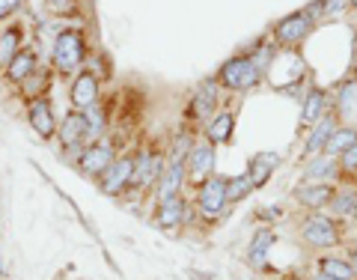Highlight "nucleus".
Wrapping results in <instances>:
<instances>
[{
    "instance_id": "1",
    "label": "nucleus",
    "mask_w": 357,
    "mask_h": 280,
    "mask_svg": "<svg viewBox=\"0 0 357 280\" xmlns=\"http://www.w3.org/2000/svg\"><path fill=\"white\" fill-rule=\"evenodd\" d=\"M86 54V39L81 30H63L57 42H54V66H57L60 75H72L81 69Z\"/></svg>"
},
{
    "instance_id": "2",
    "label": "nucleus",
    "mask_w": 357,
    "mask_h": 280,
    "mask_svg": "<svg viewBox=\"0 0 357 280\" xmlns=\"http://www.w3.org/2000/svg\"><path fill=\"white\" fill-rule=\"evenodd\" d=\"M262 81V66L253 57H232L227 66L220 69V84L227 89H236V93H244Z\"/></svg>"
},
{
    "instance_id": "3",
    "label": "nucleus",
    "mask_w": 357,
    "mask_h": 280,
    "mask_svg": "<svg viewBox=\"0 0 357 280\" xmlns=\"http://www.w3.org/2000/svg\"><path fill=\"white\" fill-rule=\"evenodd\" d=\"M223 206H227V179L208 176L203 188H199V215L203 218H218Z\"/></svg>"
},
{
    "instance_id": "4",
    "label": "nucleus",
    "mask_w": 357,
    "mask_h": 280,
    "mask_svg": "<svg viewBox=\"0 0 357 280\" xmlns=\"http://www.w3.org/2000/svg\"><path fill=\"white\" fill-rule=\"evenodd\" d=\"M301 233H304V242L312 244V248H333V244H340V233L333 227V221L321 215H310Z\"/></svg>"
},
{
    "instance_id": "5",
    "label": "nucleus",
    "mask_w": 357,
    "mask_h": 280,
    "mask_svg": "<svg viewBox=\"0 0 357 280\" xmlns=\"http://www.w3.org/2000/svg\"><path fill=\"white\" fill-rule=\"evenodd\" d=\"M161 173H164L161 155L152 152V149H143L137 159H134V179H131V182L137 188H149L152 182H158Z\"/></svg>"
},
{
    "instance_id": "6",
    "label": "nucleus",
    "mask_w": 357,
    "mask_h": 280,
    "mask_svg": "<svg viewBox=\"0 0 357 280\" xmlns=\"http://www.w3.org/2000/svg\"><path fill=\"white\" fill-rule=\"evenodd\" d=\"M310 30H312L310 13H295V15L283 18L280 24L274 27V36H277V42H280V45H298L301 39H307Z\"/></svg>"
},
{
    "instance_id": "7",
    "label": "nucleus",
    "mask_w": 357,
    "mask_h": 280,
    "mask_svg": "<svg viewBox=\"0 0 357 280\" xmlns=\"http://www.w3.org/2000/svg\"><path fill=\"white\" fill-rule=\"evenodd\" d=\"M114 161H116V149H114V143L110 140H96L93 147L84 149V155H81V167L86 173H93V176L105 173Z\"/></svg>"
},
{
    "instance_id": "8",
    "label": "nucleus",
    "mask_w": 357,
    "mask_h": 280,
    "mask_svg": "<svg viewBox=\"0 0 357 280\" xmlns=\"http://www.w3.org/2000/svg\"><path fill=\"white\" fill-rule=\"evenodd\" d=\"M134 179V159L131 155H122L114 164L105 170V179H102V191L105 194H119L122 188H128Z\"/></svg>"
},
{
    "instance_id": "9",
    "label": "nucleus",
    "mask_w": 357,
    "mask_h": 280,
    "mask_svg": "<svg viewBox=\"0 0 357 280\" xmlns=\"http://www.w3.org/2000/svg\"><path fill=\"white\" fill-rule=\"evenodd\" d=\"M185 167H188V173H191V179H197V182L199 179H208L211 167H215V143H208V140L194 143L191 152H188Z\"/></svg>"
},
{
    "instance_id": "10",
    "label": "nucleus",
    "mask_w": 357,
    "mask_h": 280,
    "mask_svg": "<svg viewBox=\"0 0 357 280\" xmlns=\"http://www.w3.org/2000/svg\"><path fill=\"white\" fill-rule=\"evenodd\" d=\"M72 102H75V108H81V110L93 108L98 102V81H96V75L84 72V75L75 78V84H72Z\"/></svg>"
},
{
    "instance_id": "11",
    "label": "nucleus",
    "mask_w": 357,
    "mask_h": 280,
    "mask_svg": "<svg viewBox=\"0 0 357 280\" xmlns=\"http://www.w3.org/2000/svg\"><path fill=\"white\" fill-rule=\"evenodd\" d=\"M277 164H280V155L277 152H259L253 155V161L248 164V179L253 188H262L268 182V176H271V170H277Z\"/></svg>"
},
{
    "instance_id": "12",
    "label": "nucleus",
    "mask_w": 357,
    "mask_h": 280,
    "mask_svg": "<svg viewBox=\"0 0 357 280\" xmlns=\"http://www.w3.org/2000/svg\"><path fill=\"white\" fill-rule=\"evenodd\" d=\"M30 126L36 128L39 138H54L57 122H54V110H51L48 98H36V102L30 105Z\"/></svg>"
},
{
    "instance_id": "13",
    "label": "nucleus",
    "mask_w": 357,
    "mask_h": 280,
    "mask_svg": "<svg viewBox=\"0 0 357 280\" xmlns=\"http://www.w3.org/2000/svg\"><path fill=\"white\" fill-rule=\"evenodd\" d=\"M89 138V128H86V117L84 114H66V119L60 122V140L66 147H77Z\"/></svg>"
},
{
    "instance_id": "14",
    "label": "nucleus",
    "mask_w": 357,
    "mask_h": 280,
    "mask_svg": "<svg viewBox=\"0 0 357 280\" xmlns=\"http://www.w3.org/2000/svg\"><path fill=\"white\" fill-rule=\"evenodd\" d=\"M331 197H333V188L325 185V182L307 185V188H298V191H295V200H298V203H304L307 209H321V206H328Z\"/></svg>"
},
{
    "instance_id": "15",
    "label": "nucleus",
    "mask_w": 357,
    "mask_h": 280,
    "mask_svg": "<svg viewBox=\"0 0 357 280\" xmlns=\"http://www.w3.org/2000/svg\"><path fill=\"white\" fill-rule=\"evenodd\" d=\"M215 108H218V87H215V84H206V87L194 96L191 117H197V119H208L211 114H215Z\"/></svg>"
},
{
    "instance_id": "16",
    "label": "nucleus",
    "mask_w": 357,
    "mask_h": 280,
    "mask_svg": "<svg viewBox=\"0 0 357 280\" xmlns=\"http://www.w3.org/2000/svg\"><path fill=\"white\" fill-rule=\"evenodd\" d=\"M232 126H236V114L232 110H220V114L208 122V143H227L229 134H232Z\"/></svg>"
},
{
    "instance_id": "17",
    "label": "nucleus",
    "mask_w": 357,
    "mask_h": 280,
    "mask_svg": "<svg viewBox=\"0 0 357 280\" xmlns=\"http://www.w3.org/2000/svg\"><path fill=\"white\" fill-rule=\"evenodd\" d=\"M185 218V203H182V197H170V200H164L161 209H158V227L164 230H173L178 227Z\"/></svg>"
},
{
    "instance_id": "18",
    "label": "nucleus",
    "mask_w": 357,
    "mask_h": 280,
    "mask_svg": "<svg viewBox=\"0 0 357 280\" xmlns=\"http://www.w3.org/2000/svg\"><path fill=\"white\" fill-rule=\"evenodd\" d=\"M33 72H36V54L33 51H18L13 57V63H9L6 78L9 81H24V78H30Z\"/></svg>"
},
{
    "instance_id": "19",
    "label": "nucleus",
    "mask_w": 357,
    "mask_h": 280,
    "mask_svg": "<svg viewBox=\"0 0 357 280\" xmlns=\"http://www.w3.org/2000/svg\"><path fill=\"white\" fill-rule=\"evenodd\" d=\"M319 272L333 277V280H357L354 265L349 260H337V256H325V260H319Z\"/></svg>"
},
{
    "instance_id": "20",
    "label": "nucleus",
    "mask_w": 357,
    "mask_h": 280,
    "mask_svg": "<svg viewBox=\"0 0 357 280\" xmlns=\"http://www.w3.org/2000/svg\"><path fill=\"white\" fill-rule=\"evenodd\" d=\"M333 131H337V126H333V119H331V117H325V119H321L316 128H312V134H310V140H307V147H304V149H307V155L325 149Z\"/></svg>"
},
{
    "instance_id": "21",
    "label": "nucleus",
    "mask_w": 357,
    "mask_h": 280,
    "mask_svg": "<svg viewBox=\"0 0 357 280\" xmlns=\"http://www.w3.org/2000/svg\"><path fill=\"white\" fill-rule=\"evenodd\" d=\"M325 102H328L325 89H310V96H307V102H304V114H301V122H304V126L319 122L321 119V110H325Z\"/></svg>"
},
{
    "instance_id": "22",
    "label": "nucleus",
    "mask_w": 357,
    "mask_h": 280,
    "mask_svg": "<svg viewBox=\"0 0 357 280\" xmlns=\"http://www.w3.org/2000/svg\"><path fill=\"white\" fill-rule=\"evenodd\" d=\"M271 244H274V233L271 230H259V233H256V239L250 242V263L253 265H265V253H268Z\"/></svg>"
},
{
    "instance_id": "23",
    "label": "nucleus",
    "mask_w": 357,
    "mask_h": 280,
    "mask_svg": "<svg viewBox=\"0 0 357 280\" xmlns=\"http://www.w3.org/2000/svg\"><path fill=\"white\" fill-rule=\"evenodd\" d=\"M357 143V131L354 128H337L331 134V140H328V152H337V155H342L345 149H351Z\"/></svg>"
},
{
    "instance_id": "24",
    "label": "nucleus",
    "mask_w": 357,
    "mask_h": 280,
    "mask_svg": "<svg viewBox=\"0 0 357 280\" xmlns=\"http://www.w3.org/2000/svg\"><path fill=\"white\" fill-rule=\"evenodd\" d=\"M250 191H253V185H250L248 173H244V176H236V179H229V182H227V203H238V200H244Z\"/></svg>"
},
{
    "instance_id": "25",
    "label": "nucleus",
    "mask_w": 357,
    "mask_h": 280,
    "mask_svg": "<svg viewBox=\"0 0 357 280\" xmlns=\"http://www.w3.org/2000/svg\"><path fill=\"white\" fill-rule=\"evenodd\" d=\"M18 54V30H6L0 36V63H13V57Z\"/></svg>"
},
{
    "instance_id": "26",
    "label": "nucleus",
    "mask_w": 357,
    "mask_h": 280,
    "mask_svg": "<svg viewBox=\"0 0 357 280\" xmlns=\"http://www.w3.org/2000/svg\"><path fill=\"white\" fill-rule=\"evenodd\" d=\"M84 117H86L89 138H98V134H102V128H105V110L98 108V105H93V108H86V110H84Z\"/></svg>"
},
{
    "instance_id": "27",
    "label": "nucleus",
    "mask_w": 357,
    "mask_h": 280,
    "mask_svg": "<svg viewBox=\"0 0 357 280\" xmlns=\"http://www.w3.org/2000/svg\"><path fill=\"white\" fill-rule=\"evenodd\" d=\"M331 209L337 212V215H354L357 197H354V194H333V197H331Z\"/></svg>"
},
{
    "instance_id": "28",
    "label": "nucleus",
    "mask_w": 357,
    "mask_h": 280,
    "mask_svg": "<svg viewBox=\"0 0 357 280\" xmlns=\"http://www.w3.org/2000/svg\"><path fill=\"white\" fill-rule=\"evenodd\" d=\"M333 173H337V164L328 161V159H319V161H312L307 167V176L310 179H325V176H333Z\"/></svg>"
},
{
    "instance_id": "29",
    "label": "nucleus",
    "mask_w": 357,
    "mask_h": 280,
    "mask_svg": "<svg viewBox=\"0 0 357 280\" xmlns=\"http://www.w3.org/2000/svg\"><path fill=\"white\" fill-rule=\"evenodd\" d=\"M45 3H48V9H51V13L66 15V13H72V9H75V3H77V0H45Z\"/></svg>"
},
{
    "instance_id": "30",
    "label": "nucleus",
    "mask_w": 357,
    "mask_h": 280,
    "mask_svg": "<svg viewBox=\"0 0 357 280\" xmlns=\"http://www.w3.org/2000/svg\"><path fill=\"white\" fill-rule=\"evenodd\" d=\"M340 164L345 167V170H357V143L351 149H345L342 155H340Z\"/></svg>"
},
{
    "instance_id": "31",
    "label": "nucleus",
    "mask_w": 357,
    "mask_h": 280,
    "mask_svg": "<svg viewBox=\"0 0 357 280\" xmlns=\"http://www.w3.org/2000/svg\"><path fill=\"white\" fill-rule=\"evenodd\" d=\"M21 6V0H0V18H6V15H13L15 9Z\"/></svg>"
},
{
    "instance_id": "32",
    "label": "nucleus",
    "mask_w": 357,
    "mask_h": 280,
    "mask_svg": "<svg viewBox=\"0 0 357 280\" xmlns=\"http://www.w3.org/2000/svg\"><path fill=\"white\" fill-rule=\"evenodd\" d=\"M345 3H349V0H328V3H325V13H337V9H342Z\"/></svg>"
},
{
    "instance_id": "33",
    "label": "nucleus",
    "mask_w": 357,
    "mask_h": 280,
    "mask_svg": "<svg viewBox=\"0 0 357 280\" xmlns=\"http://www.w3.org/2000/svg\"><path fill=\"white\" fill-rule=\"evenodd\" d=\"M316 280H333V277H328V274H319V277H316Z\"/></svg>"
},
{
    "instance_id": "34",
    "label": "nucleus",
    "mask_w": 357,
    "mask_h": 280,
    "mask_svg": "<svg viewBox=\"0 0 357 280\" xmlns=\"http://www.w3.org/2000/svg\"><path fill=\"white\" fill-rule=\"evenodd\" d=\"M354 221H357V209H354Z\"/></svg>"
},
{
    "instance_id": "35",
    "label": "nucleus",
    "mask_w": 357,
    "mask_h": 280,
    "mask_svg": "<svg viewBox=\"0 0 357 280\" xmlns=\"http://www.w3.org/2000/svg\"><path fill=\"white\" fill-rule=\"evenodd\" d=\"M0 272H3V265H0Z\"/></svg>"
}]
</instances>
